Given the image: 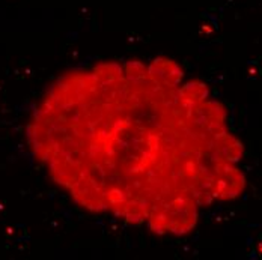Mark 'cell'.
<instances>
[{
	"label": "cell",
	"instance_id": "6da1fadb",
	"mask_svg": "<svg viewBox=\"0 0 262 260\" xmlns=\"http://www.w3.org/2000/svg\"><path fill=\"white\" fill-rule=\"evenodd\" d=\"M181 78L170 60L63 76L30 116L29 146L84 206L187 232L198 205L235 197L244 178L223 108Z\"/></svg>",
	"mask_w": 262,
	"mask_h": 260
}]
</instances>
